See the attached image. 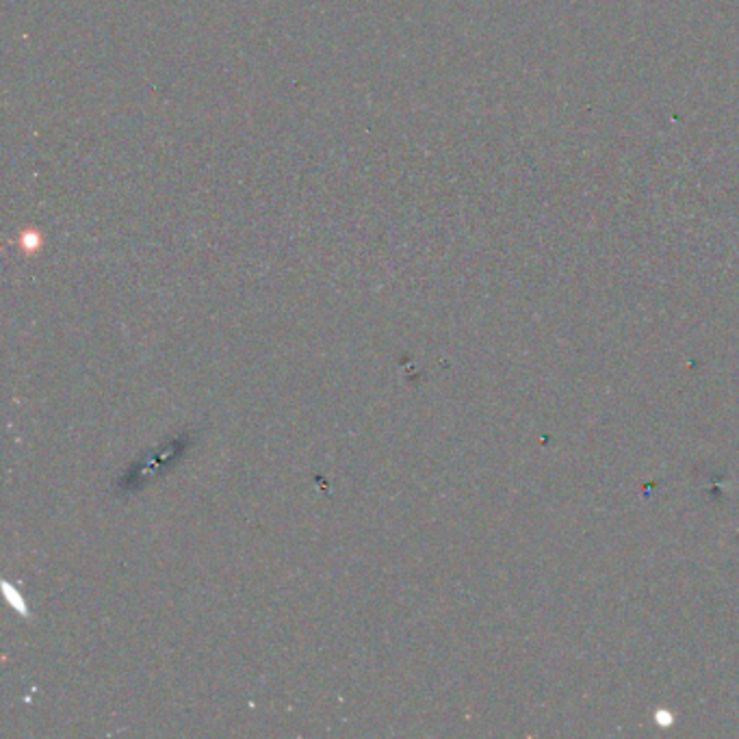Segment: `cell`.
Listing matches in <instances>:
<instances>
[{
    "label": "cell",
    "instance_id": "6da1fadb",
    "mask_svg": "<svg viewBox=\"0 0 739 739\" xmlns=\"http://www.w3.org/2000/svg\"><path fill=\"white\" fill-rule=\"evenodd\" d=\"M187 440H189V438L183 436V438H176V440H172L170 444L161 447L159 451L152 449V451L148 453V458H143V460H139V462L132 464V469H130L128 475L119 482V486L132 488V490H135V488H141L143 482H148L150 477L159 475L163 469L172 466L174 460H178V458L183 455Z\"/></svg>",
    "mask_w": 739,
    "mask_h": 739
}]
</instances>
